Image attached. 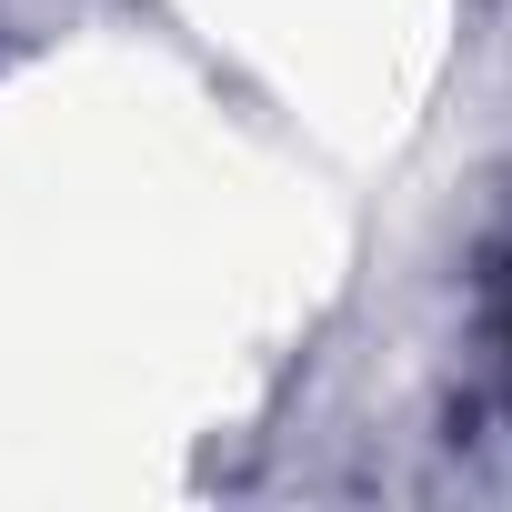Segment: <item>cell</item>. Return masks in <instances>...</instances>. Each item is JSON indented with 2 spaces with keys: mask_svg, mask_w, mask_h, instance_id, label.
Instances as JSON below:
<instances>
[{
  "mask_svg": "<svg viewBox=\"0 0 512 512\" xmlns=\"http://www.w3.org/2000/svg\"><path fill=\"white\" fill-rule=\"evenodd\" d=\"M502 352H512V282H502Z\"/></svg>",
  "mask_w": 512,
  "mask_h": 512,
  "instance_id": "1",
  "label": "cell"
}]
</instances>
